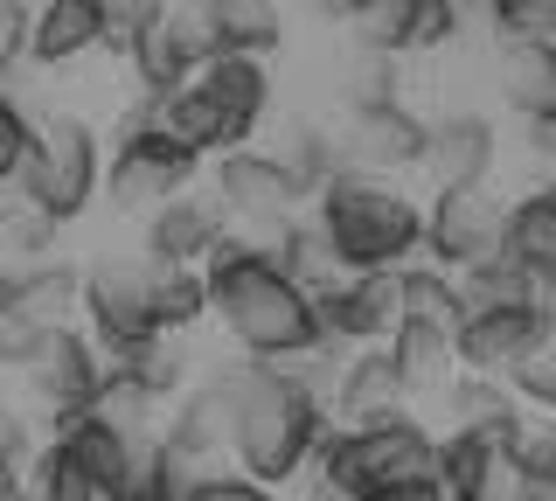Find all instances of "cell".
Masks as SVG:
<instances>
[{
  "instance_id": "obj_1",
  "label": "cell",
  "mask_w": 556,
  "mask_h": 501,
  "mask_svg": "<svg viewBox=\"0 0 556 501\" xmlns=\"http://www.w3.org/2000/svg\"><path fill=\"white\" fill-rule=\"evenodd\" d=\"M208 384L223 390V453H230V466H243L265 488H286V480L306 474V453L327 425V404L300 370L237 355L223 370H208Z\"/></svg>"
},
{
  "instance_id": "obj_2",
  "label": "cell",
  "mask_w": 556,
  "mask_h": 501,
  "mask_svg": "<svg viewBox=\"0 0 556 501\" xmlns=\"http://www.w3.org/2000/svg\"><path fill=\"white\" fill-rule=\"evenodd\" d=\"M202 292H208V321H223V335L237 341V355L257 362H292L306 349H320L313 327V292L292 286L265 251L237 245L230 230L202 251Z\"/></svg>"
},
{
  "instance_id": "obj_3",
  "label": "cell",
  "mask_w": 556,
  "mask_h": 501,
  "mask_svg": "<svg viewBox=\"0 0 556 501\" xmlns=\"http://www.w3.org/2000/svg\"><path fill=\"white\" fill-rule=\"evenodd\" d=\"M306 216L320 223L341 272H390L417 258V237H425V202L404 196L390 175H355V167H334L313 188Z\"/></svg>"
},
{
  "instance_id": "obj_4",
  "label": "cell",
  "mask_w": 556,
  "mask_h": 501,
  "mask_svg": "<svg viewBox=\"0 0 556 501\" xmlns=\"http://www.w3.org/2000/svg\"><path fill=\"white\" fill-rule=\"evenodd\" d=\"M153 105V126L167 140H181L195 161L208 153H230V147H251V133L265 126L271 112V71L265 57H230L216 49L208 63H195L167 98H147Z\"/></svg>"
},
{
  "instance_id": "obj_5",
  "label": "cell",
  "mask_w": 556,
  "mask_h": 501,
  "mask_svg": "<svg viewBox=\"0 0 556 501\" xmlns=\"http://www.w3.org/2000/svg\"><path fill=\"white\" fill-rule=\"evenodd\" d=\"M98 175H104V147H98L91 118H77V112L35 118V140L22 161L28 210H42L49 223H77L98 202Z\"/></svg>"
},
{
  "instance_id": "obj_6",
  "label": "cell",
  "mask_w": 556,
  "mask_h": 501,
  "mask_svg": "<svg viewBox=\"0 0 556 501\" xmlns=\"http://www.w3.org/2000/svg\"><path fill=\"white\" fill-rule=\"evenodd\" d=\"M208 188H216V202H223V230H230L237 245L265 251V258L278 245V230L306 210V188L292 181L271 153H257V147L208 153Z\"/></svg>"
},
{
  "instance_id": "obj_7",
  "label": "cell",
  "mask_w": 556,
  "mask_h": 501,
  "mask_svg": "<svg viewBox=\"0 0 556 501\" xmlns=\"http://www.w3.org/2000/svg\"><path fill=\"white\" fill-rule=\"evenodd\" d=\"M188 181H202V161L181 140H167V133L153 126V105L139 98V105L118 118V133H112V161H104L98 188L112 196V210L147 216L153 202H167L174 188H188Z\"/></svg>"
},
{
  "instance_id": "obj_8",
  "label": "cell",
  "mask_w": 556,
  "mask_h": 501,
  "mask_svg": "<svg viewBox=\"0 0 556 501\" xmlns=\"http://www.w3.org/2000/svg\"><path fill=\"white\" fill-rule=\"evenodd\" d=\"M77 314H84V335L98 349L112 341H139L153 335V258L147 251H126V258H91L77 265Z\"/></svg>"
},
{
  "instance_id": "obj_9",
  "label": "cell",
  "mask_w": 556,
  "mask_h": 501,
  "mask_svg": "<svg viewBox=\"0 0 556 501\" xmlns=\"http://www.w3.org/2000/svg\"><path fill=\"white\" fill-rule=\"evenodd\" d=\"M98 341L84 335L77 321H63V327H42L35 335V349L14 362V376L28 384L35 397V411H42V425L56 431L63 418H77L84 404H91V390H98Z\"/></svg>"
},
{
  "instance_id": "obj_10",
  "label": "cell",
  "mask_w": 556,
  "mask_h": 501,
  "mask_svg": "<svg viewBox=\"0 0 556 501\" xmlns=\"http://www.w3.org/2000/svg\"><path fill=\"white\" fill-rule=\"evenodd\" d=\"M501 230H508V202L494 188H439L425 210L417 258H431L439 272H473L501 258Z\"/></svg>"
},
{
  "instance_id": "obj_11",
  "label": "cell",
  "mask_w": 556,
  "mask_h": 501,
  "mask_svg": "<svg viewBox=\"0 0 556 501\" xmlns=\"http://www.w3.org/2000/svg\"><path fill=\"white\" fill-rule=\"evenodd\" d=\"M396 265L390 272H341L313 292V327H320V349H376L382 335L396 327Z\"/></svg>"
},
{
  "instance_id": "obj_12",
  "label": "cell",
  "mask_w": 556,
  "mask_h": 501,
  "mask_svg": "<svg viewBox=\"0 0 556 501\" xmlns=\"http://www.w3.org/2000/svg\"><path fill=\"white\" fill-rule=\"evenodd\" d=\"M543 335H556L549 300H521V306H473L452 327V349H459V370L480 376H508L521 355L535 349Z\"/></svg>"
},
{
  "instance_id": "obj_13",
  "label": "cell",
  "mask_w": 556,
  "mask_h": 501,
  "mask_svg": "<svg viewBox=\"0 0 556 501\" xmlns=\"http://www.w3.org/2000/svg\"><path fill=\"white\" fill-rule=\"evenodd\" d=\"M334 147H341V167L396 181V175H410L417 153H425V118H417L404 98H396V105H355L341 118Z\"/></svg>"
},
{
  "instance_id": "obj_14",
  "label": "cell",
  "mask_w": 556,
  "mask_h": 501,
  "mask_svg": "<svg viewBox=\"0 0 556 501\" xmlns=\"http://www.w3.org/2000/svg\"><path fill=\"white\" fill-rule=\"evenodd\" d=\"M466 14L452 8V0H362L355 14H348V36L355 49H382V57H417V49H445L459 36Z\"/></svg>"
},
{
  "instance_id": "obj_15",
  "label": "cell",
  "mask_w": 556,
  "mask_h": 501,
  "mask_svg": "<svg viewBox=\"0 0 556 501\" xmlns=\"http://www.w3.org/2000/svg\"><path fill=\"white\" fill-rule=\"evenodd\" d=\"M431 404H439V439H521V425L543 418L508 390V376H480V370H459Z\"/></svg>"
},
{
  "instance_id": "obj_16",
  "label": "cell",
  "mask_w": 556,
  "mask_h": 501,
  "mask_svg": "<svg viewBox=\"0 0 556 501\" xmlns=\"http://www.w3.org/2000/svg\"><path fill=\"white\" fill-rule=\"evenodd\" d=\"M501 161V133L494 118L480 112H445V118H425V153H417V167H425L439 188H486Z\"/></svg>"
},
{
  "instance_id": "obj_17",
  "label": "cell",
  "mask_w": 556,
  "mask_h": 501,
  "mask_svg": "<svg viewBox=\"0 0 556 501\" xmlns=\"http://www.w3.org/2000/svg\"><path fill=\"white\" fill-rule=\"evenodd\" d=\"M216 237H223V202L208 181H188L147 210V258L153 265H202V251Z\"/></svg>"
},
{
  "instance_id": "obj_18",
  "label": "cell",
  "mask_w": 556,
  "mask_h": 501,
  "mask_svg": "<svg viewBox=\"0 0 556 501\" xmlns=\"http://www.w3.org/2000/svg\"><path fill=\"white\" fill-rule=\"evenodd\" d=\"M396 411H410V404H404V384H396L382 341L376 349H348L334 362V384H327V418L334 425H376V418H396Z\"/></svg>"
},
{
  "instance_id": "obj_19",
  "label": "cell",
  "mask_w": 556,
  "mask_h": 501,
  "mask_svg": "<svg viewBox=\"0 0 556 501\" xmlns=\"http://www.w3.org/2000/svg\"><path fill=\"white\" fill-rule=\"evenodd\" d=\"M382 355H390L396 384H404V404H431L452 376H459V349H452V327H431V321H396L382 335Z\"/></svg>"
},
{
  "instance_id": "obj_20",
  "label": "cell",
  "mask_w": 556,
  "mask_h": 501,
  "mask_svg": "<svg viewBox=\"0 0 556 501\" xmlns=\"http://www.w3.org/2000/svg\"><path fill=\"white\" fill-rule=\"evenodd\" d=\"M104 49V8L98 0H35L28 8V63L63 71V63Z\"/></svg>"
},
{
  "instance_id": "obj_21",
  "label": "cell",
  "mask_w": 556,
  "mask_h": 501,
  "mask_svg": "<svg viewBox=\"0 0 556 501\" xmlns=\"http://www.w3.org/2000/svg\"><path fill=\"white\" fill-rule=\"evenodd\" d=\"M501 251L515 258L529 279L556 286V188L535 181L529 196L508 202V230H501Z\"/></svg>"
},
{
  "instance_id": "obj_22",
  "label": "cell",
  "mask_w": 556,
  "mask_h": 501,
  "mask_svg": "<svg viewBox=\"0 0 556 501\" xmlns=\"http://www.w3.org/2000/svg\"><path fill=\"white\" fill-rule=\"evenodd\" d=\"M216 49L230 57H271L286 49V0H195Z\"/></svg>"
},
{
  "instance_id": "obj_23",
  "label": "cell",
  "mask_w": 556,
  "mask_h": 501,
  "mask_svg": "<svg viewBox=\"0 0 556 501\" xmlns=\"http://www.w3.org/2000/svg\"><path fill=\"white\" fill-rule=\"evenodd\" d=\"M501 98L521 118H556V49L549 42H501Z\"/></svg>"
},
{
  "instance_id": "obj_24",
  "label": "cell",
  "mask_w": 556,
  "mask_h": 501,
  "mask_svg": "<svg viewBox=\"0 0 556 501\" xmlns=\"http://www.w3.org/2000/svg\"><path fill=\"white\" fill-rule=\"evenodd\" d=\"M14 314H28L35 327H63L77 321V265L49 258V265H22L14 272Z\"/></svg>"
},
{
  "instance_id": "obj_25",
  "label": "cell",
  "mask_w": 556,
  "mask_h": 501,
  "mask_svg": "<svg viewBox=\"0 0 556 501\" xmlns=\"http://www.w3.org/2000/svg\"><path fill=\"white\" fill-rule=\"evenodd\" d=\"M91 418H104L112 431H126V439H161V418H167V404L153 390H139L132 376H118V370H98V390H91Z\"/></svg>"
},
{
  "instance_id": "obj_26",
  "label": "cell",
  "mask_w": 556,
  "mask_h": 501,
  "mask_svg": "<svg viewBox=\"0 0 556 501\" xmlns=\"http://www.w3.org/2000/svg\"><path fill=\"white\" fill-rule=\"evenodd\" d=\"M396 306L410 321H431V327H459V279L439 272L431 258H404L396 265ZM396 314V321H404Z\"/></svg>"
},
{
  "instance_id": "obj_27",
  "label": "cell",
  "mask_w": 556,
  "mask_h": 501,
  "mask_svg": "<svg viewBox=\"0 0 556 501\" xmlns=\"http://www.w3.org/2000/svg\"><path fill=\"white\" fill-rule=\"evenodd\" d=\"M271 161L286 167V175L306 188V202H313V188L341 167V147H334V133L313 126V118H286V126H278V140H271Z\"/></svg>"
},
{
  "instance_id": "obj_28",
  "label": "cell",
  "mask_w": 556,
  "mask_h": 501,
  "mask_svg": "<svg viewBox=\"0 0 556 501\" xmlns=\"http://www.w3.org/2000/svg\"><path fill=\"white\" fill-rule=\"evenodd\" d=\"M452 279H459V314H473V306H521V300H549V286H543V279H529V272H521L508 251L486 258V265H473V272H452Z\"/></svg>"
},
{
  "instance_id": "obj_29",
  "label": "cell",
  "mask_w": 556,
  "mask_h": 501,
  "mask_svg": "<svg viewBox=\"0 0 556 501\" xmlns=\"http://www.w3.org/2000/svg\"><path fill=\"white\" fill-rule=\"evenodd\" d=\"M271 265L286 272L292 286H306V292H320L327 279H341V265H334V251H327V237H320V223H313L306 210L278 230V245H271Z\"/></svg>"
},
{
  "instance_id": "obj_30",
  "label": "cell",
  "mask_w": 556,
  "mask_h": 501,
  "mask_svg": "<svg viewBox=\"0 0 556 501\" xmlns=\"http://www.w3.org/2000/svg\"><path fill=\"white\" fill-rule=\"evenodd\" d=\"M208 314V292H202V272L195 265H153V321L167 335H188Z\"/></svg>"
},
{
  "instance_id": "obj_31",
  "label": "cell",
  "mask_w": 556,
  "mask_h": 501,
  "mask_svg": "<svg viewBox=\"0 0 556 501\" xmlns=\"http://www.w3.org/2000/svg\"><path fill=\"white\" fill-rule=\"evenodd\" d=\"M49 258H63V223H49L42 210H22L0 230V265L22 272V265H49Z\"/></svg>"
},
{
  "instance_id": "obj_32",
  "label": "cell",
  "mask_w": 556,
  "mask_h": 501,
  "mask_svg": "<svg viewBox=\"0 0 556 501\" xmlns=\"http://www.w3.org/2000/svg\"><path fill=\"white\" fill-rule=\"evenodd\" d=\"M501 42H549L556 49V0H494L486 8Z\"/></svg>"
},
{
  "instance_id": "obj_33",
  "label": "cell",
  "mask_w": 556,
  "mask_h": 501,
  "mask_svg": "<svg viewBox=\"0 0 556 501\" xmlns=\"http://www.w3.org/2000/svg\"><path fill=\"white\" fill-rule=\"evenodd\" d=\"M508 390L521 397L529 411H556V335H543L529 355L508 370Z\"/></svg>"
},
{
  "instance_id": "obj_34",
  "label": "cell",
  "mask_w": 556,
  "mask_h": 501,
  "mask_svg": "<svg viewBox=\"0 0 556 501\" xmlns=\"http://www.w3.org/2000/svg\"><path fill=\"white\" fill-rule=\"evenodd\" d=\"M348 98H355V105H396V98H404L396 57H382V49H355V71H348Z\"/></svg>"
},
{
  "instance_id": "obj_35",
  "label": "cell",
  "mask_w": 556,
  "mask_h": 501,
  "mask_svg": "<svg viewBox=\"0 0 556 501\" xmlns=\"http://www.w3.org/2000/svg\"><path fill=\"white\" fill-rule=\"evenodd\" d=\"M181 501H278V488H265V480H251L243 466L223 460V466H208V474H202Z\"/></svg>"
},
{
  "instance_id": "obj_36",
  "label": "cell",
  "mask_w": 556,
  "mask_h": 501,
  "mask_svg": "<svg viewBox=\"0 0 556 501\" xmlns=\"http://www.w3.org/2000/svg\"><path fill=\"white\" fill-rule=\"evenodd\" d=\"M28 140H35V118H28L22 105H8V98H0V175H22Z\"/></svg>"
},
{
  "instance_id": "obj_37",
  "label": "cell",
  "mask_w": 556,
  "mask_h": 501,
  "mask_svg": "<svg viewBox=\"0 0 556 501\" xmlns=\"http://www.w3.org/2000/svg\"><path fill=\"white\" fill-rule=\"evenodd\" d=\"M28 57V0H0V71Z\"/></svg>"
},
{
  "instance_id": "obj_38",
  "label": "cell",
  "mask_w": 556,
  "mask_h": 501,
  "mask_svg": "<svg viewBox=\"0 0 556 501\" xmlns=\"http://www.w3.org/2000/svg\"><path fill=\"white\" fill-rule=\"evenodd\" d=\"M35 335H42V327H35L28 314H14V306H8V314H0V370H14V362H22V355L35 349Z\"/></svg>"
},
{
  "instance_id": "obj_39",
  "label": "cell",
  "mask_w": 556,
  "mask_h": 501,
  "mask_svg": "<svg viewBox=\"0 0 556 501\" xmlns=\"http://www.w3.org/2000/svg\"><path fill=\"white\" fill-rule=\"evenodd\" d=\"M306 501H376L362 480H348V474H313L306 480Z\"/></svg>"
},
{
  "instance_id": "obj_40",
  "label": "cell",
  "mask_w": 556,
  "mask_h": 501,
  "mask_svg": "<svg viewBox=\"0 0 556 501\" xmlns=\"http://www.w3.org/2000/svg\"><path fill=\"white\" fill-rule=\"evenodd\" d=\"M521 126H529V161L549 167V153H556V118H521Z\"/></svg>"
},
{
  "instance_id": "obj_41",
  "label": "cell",
  "mask_w": 556,
  "mask_h": 501,
  "mask_svg": "<svg viewBox=\"0 0 556 501\" xmlns=\"http://www.w3.org/2000/svg\"><path fill=\"white\" fill-rule=\"evenodd\" d=\"M28 210V188H22V175H0V230H8L14 216Z\"/></svg>"
},
{
  "instance_id": "obj_42",
  "label": "cell",
  "mask_w": 556,
  "mask_h": 501,
  "mask_svg": "<svg viewBox=\"0 0 556 501\" xmlns=\"http://www.w3.org/2000/svg\"><path fill=\"white\" fill-rule=\"evenodd\" d=\"M376 501H452L439 480H404V488H382Z\"/></svg>"
},
{
  "instance_id": "obj_43",
  "label": "cell",
  "mask_w": 556,
  "mask_h": 501,
  "mask_svg": "<svg viewBox=\"0 0 556 501\" xmlns=\"http://www.w3.org/2000/svg\"><path fill=\"white\" fill-rule=\"evenodd\" d=\"M306 8H313V14H320V22H348V14H355V8H362V0H306Z\"/></svg>"
},
{
  "instance_id": "obj_44",
  "label": "cell",
  "mask_w": 556,
  "mask_h": 501,
  "mask_svg": "<svg viewBox=\"0 0 556 501\" xmlns=\"http://www.w3.org/2000/svg\"><path fill=\"white\" fill-rule=\"evenodd\" d=\"M8 306H14V272L0 265V314H8Z\"/></svg>"
},
{
  "instance_id": "obj_45",
  "label": "cell",
  "mask_w": 556,
  "mask_h": 501,
  "mask_svg": "<svg viewBox=\"0 0 556 501\" xmlns=\"http://www.w3.org/2000/svg\"><path fill=\"white\" fill-rule=\"evenodd\" d=\"M452 8H459V14H480V0H452Z\"/></svg>"
},
{
  "instance_id": "obj_46",
  "label": "cell",
  "mask_w": 556,
  "mask_h": 501,
  "mask_svg": "<svg viewBox=\"0 0 556 501\" xmlns=\"http://www.w3.org/2000/svg\"><path fill=\"white\" fill-rule=\"evenodd\" d=\"M486 8H494V0H480V14H486Z\"/></svg>"
}]
</instances>
